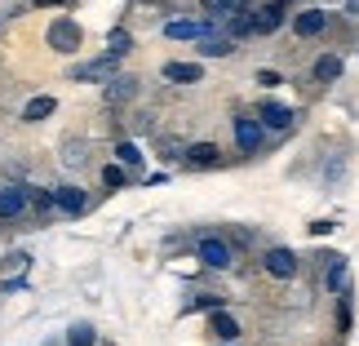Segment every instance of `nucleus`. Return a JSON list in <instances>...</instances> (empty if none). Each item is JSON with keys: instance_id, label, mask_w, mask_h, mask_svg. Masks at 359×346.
I'll list each match as a JSON object with an SVG mask.
<instances>
[{"instance_id": "obj_26", "label": "nucleus", "mask_w": 359, "mask_h": 346, "mask_svg": "<svg viewBox=\"0 0 359 346\" xmlns=\"http://www.w3.org/2000/svg\"><path fill=\"white\" fill-rule=\"evenodd\" d=\"M98 328H93L89 320H76L72 328H67V346H98Z\"/></svg>"}, {"instance_id": "obj_24", "label": "nucleus", "mask_w": 359, "mask_h": 346, "mask_svg": "<svg viewBox=\"0 0 359 346\" xmlns=\"http://www.w3.org/2000/svg\"><path fill=\"white\" fill-rule=\"evenodd\" d=\"M137 178L129 173V169H120V164L111 160V164H102V191H124V187H133Z\"/></svg>"}, {"instance_id": "obj_36", "label": "nucleus", "mask_w": 359, "mask_h": 346, "mask_svg": "<svg viewBox=\"0 0 359 346\" xmlns=\"http://www.w3.org/2000/svg\"><path fill=\"white\" fill-rule=\"evenodd\" d=\"M275 5H284V9H288V5H293V0H275Z\"/></svg>"}, {"instance_id": "obj_5", "label": "nucleus", "mask_w": 359, "mask_h": 346, "mask_svg": "<svg viewBox=\"0 0 359 346\" xmlns=\"http://www.w3.org/2000/svg\"><path fill=\"white\" fill-rule=\"evenodd\" d=\"M45 45L53 53H80V45H85V27H80L76 18H53L49 32H45Z\"/></svg>"}, {"instance_id": "obj_10", "label": "nucleus", "mask_w": 359, "mask_h": 346, "mask_svg": "<svg viewBox=\"0 0 359 346\" xmlns=\"http://www.w3.org/2000/svg\"><path fill=\"white\" fill-rule=\"evenodd\" d=\"M209 36H222L209 18H173V22H164V40H209Z\"/></svg>"}, {"instance_id": "obj_4", "label": "nucleus", "mask_w": 359, "mask_h": 346, "mask_svg": "<svg viewBox=\"0 0 359 346\" xmlns=\"http://www.w3.org/2000/svg\"><path fill=\"white\" fill-rule=\"evenodd\" d=\"M231 133H236L240 156H262V151H266V129L257 124L253 112H240L236 120H231Z\"/></svg>"}, {"instance_id": "obj_18", "label": "nucleus", "mask_w": 359, "mask_h": 346, "mask_svg": "<svg viewBox=\"0 0 359 346\" xmlns=\"http://www.w3.org/2000/svg\"><path fill=\"white\" fill-rule=\"evenodd\" d=\"M111 156H116V164H120V169H129L133 178L142 173V164H147V156H142V147H137L133 138H116V151H111ZM137 182H142V178H137Z\"/></svg>"}, {"instance_id": "obj_2", "label": "nucleus", "mask_w": 359, "mask_h": 346, "mask_svg": "<svg viewBox=\"0 0 359 346\" xmlns=\"http://www.w3.org/2000/svg\"><path fill=\"white\" fill-rule=\"evenodd\" d=\"M262 275L288 284V280H297V275H302V258L288 244H266V248H262Z\"/></svg>"}, {"instance_id": "obj_8", "label": "nucleus", "mask_w": 359, "mask_h": 346, "mask_svg": "<svg viewBox=\"0 0 359 346\" xmlns=\"http://www.w3.org/2000/svg\"><path fill=\"white\" fill-rule=\"evenodd\" d=\"M204 333H209L217 346H240L244 324H240V315H236V311H213L209 320H204Z\"/></svg>"}, {"instance_id": "obj_27", "label": "nucleus", "mask_w": 359, "mask_h": 346, "mask_svg": "<svg viewBox=\"0 0 359 346\" xmlns=\"http://www.w3.org/2000/svg\"><path fill=\"white\" fill-rule=\"evenodd\" d=\"M27 262H32V253H27V248H9V253L0 258V271H5V280H9V275H22Z\"/></svg>"}, {"instance_id": "obj_37", "label": "nucleus", "mask_w": 359, "mask_h": 346, "mask_svg": "<svg viewBox=\"0 0 359 346\" xmlns=\"http://www.w3.org/2000/svg\"><path fill=\"white\" fill-rule=\"evenodd\" d=\"M98 346H116V342H98Z\"/></svg>"}, {"instance_id": "obj_29", "label": "nucleus", "mask_w": 359, "mask_h": 346, "mask_svg": "<svg viewBox=\"0 0 359 346\" xmlns=\"http://www.w3.org/2000/svg\"><path fill=\"white\" fill-rule=\"evenodd\" d=\"M222 240H226L231 248H257V235H253V231H240V227H226Z\"/></svg>"}, {"instance_id": "obj_34", "label": "nucleus", "mask_w": 359, "mask_h": 346, "mask_svg": "<svg viewBox=\"0 0 359 346\" xmlns=\"http://www.w3.org/2000/svg\"><path fill=\"white\" fill-rule=\"evenodd\" d=\"M346 18H359V0H346Z\"/></svg>"}, {"instance_id": "obj_6", "label": "nucleus", "mask_w": 359, "mask_h": 346, "mask_svg": "<svg viewBox=\"0 0 359 346\" xmlns=\"http://www.w3.org/2000/svg\"><path fill=\"white\" fill-rule=\"evenodd\" d=\"M67 76H72V80H89V85H111V80L120 76V58H116V53H98V58H89V62H76Z\"/></svg>"}, {"instance_id": "obj_14", "label": "nucleus", "mask_w": 359, "mask_h": 346, "mask_svg": "<svg viewBox=\"0 0 359 346\" xmlns=\"http://www.w3.org/2000/svg\"><path fill=\"white\" fill-rule=\"evenodd\" d=\"M53 200H58V213L62 218H85L89 213V196H85V187H53Z\"/></svg>"}, {"instance_id": "obj_35", "label": "nucleus", "mask_w": 359, "mask_h": 346, "mask_svg": "<svg viewBox=\"0 0 359 346\" xmlns=\"http://www.w3.org/2000/svg\"><path fill=\"white\" fill-rule=\"evenodd\" d=\"M32 5H40V9H45V5H62V0H32Z\"/></svg>"}, {"instance_id": "obj_28", "label": "nucleus", "mask_w": 359, "mask_h": 346, "mask_svg": "<svg viewBox=\"0 0 359 346\" xmlns=\"http://www.w3.org/2000/svg\"><path fill=\"white\" fill-rule=\"evenodd\" d=\"M129 49H133V36L124 32V27H111V32H107V53H116V58H124Z\"/></svg>"}, {"instance_id": "obj_19", "label": "nucleus", "mask_w": 359, "mask_h": 346, "mask_svg": "<svg viewBox=\"0 0 359 346\" xmlns=\"http://www.w3.org/2000/svg\"><path fill=\"white\" fill-rule=\"evenodd\" d=\"M160 76L169 80V85H204V67L200 62H164Z\"/></svg>"}, {"instance_id": "obj_12", "label": "nucleus", "mask_w": 359, "mask_h": 346, "mask_svg": "<svg viewBox=\"0 0 359 346\" xmlns=\"http://www.w3.org/2000/svg\"><path fill=\"white\" fill-rule=\"evenodd\" d=\"M320 284H324L333 298H341L346 288H355V284H351V262H346V253H333V258H328V267H324V275H320Z\"/></svg>"}, {"instance_id": "obj_13", "label": "nucleus", "mask_w": 359, "mask_h": 346, "mask_svg": "<svg viewBox=\"0 0 359 346\" xmlns=\"http://www.w3.org/2000/svg\"><path fill=\"white\" fill-rule=\"evenodd\" d=\"M280 27H288V9L266 0L262 9H253V36H275Z\"/></svg>"}, {"instance_id": "obj_7", "label": "nucleus", "mask_w": 359, "mask_h": 346, "mask_svg": "<svg viewBox=\"0 0 359 346\" xmlns=\"http://www.w3.org/2000/svg\"><path fill=\"white\" fill-rule=\"evenodd\" d=\"M253 116H257V124L266 133H288L297 124V112L288 102H275V98H262L257 107H253Z\"/></svg>"}, {"instance_id": "obj_3", "label": "nucleus", "mask_w": 359, "mask_h": 346, "mask_svg": "<svg viewBox=\"0 0 359 346\" xmlns=\"http://www.w3.org/2000/svg\"><path fill=\"white\" fill-rule=\"evenodd\" d=\"M0 222H32V187L27 182L0 187Z\"/></svg>"}, {"instance_id": "obj_31", "label": "nucleus", "mask_w": 359, "mask_h": 346, "mask_svg": "<svg viewBox=\"0 0 359 346\" xmlns=\"http://www.w3.org/2000/svg\"><path fill=\"white\" fill-rule=\"evenodd\" d=\"M306 231L315 235V240H324V235H333V231H337V222H333V218H315V222H311Z\"/></svg>"}, {"instance_id": "obj_22", "label": "nucleus", "mask_w": 359, "mask_h": 346, "mask_svg": "<svg viewBox=\"0 0 359 346\" xmlns=\"http://www.w3.org/2000/svg\"><path fill=\"white\" fill-rule=\"evenodd\" d=\"M182 156H187V142H182V138H173V133H160V138H156V160L182 164Z\"/></svg>"}, {"instance_id": "obj_25", "label": "nucleus", "mask_w": 359, "mask_h": 346, "mask_svg": "<svg viewBox=\"0 0 359 346\" xmlns=\"http://www.w3.org/2000/svg\"><path fill=\"white\" fill-rule=\"evenodd\" d=\"M200 58H231L236 53V40H226V36H209V40H200L196 45Z\"/></svg>"}, {"instance_id": "obj_20", "label": "nucleus", "mask_w": 359, "mask_h": 346, "mask_svg": "<svg viewBox=\"0 0 359 346\" xmlns=\"http://www.w3.org/2000/svg\"><path fill=\"white\" fill-rule=\"evenodd\" d=\"M89 156H93L89 138H67L62 142V164L67 169H89Z\"/></svg>"}, {"instance_id": "obj_30", "label": "nucleus", "mask_w": 359, "mask_h": 346, "mask_svg": "<svg viewBox=\"0 0 359 346\" xmlns=\"http://www.w3.org/2000/svg\"><path fill=\"white\" fill-rule=\"evenodd\" d=\"M253 80H257V85H262V89H280V85H284V76H280V72H275V67H262V72H257Z\"/></svg>"}, {"instance_id": "obj_21", "label": "nucleus", "mask_w": 359, "mask_h": 346, "mask_svg": "<svg viewBox=\"0 0 359 346\" xmlns=\"http://www.w3.org/2000/svg\"><path fill=\"white\" fill-rule=\"evenodd\" d=\"M182 311L187 315H196V311H226V293H213V288H204V293H191L187 302H182Z\"/></svg>"}, {"instance_id": "obj_32", "label": "nucleus", "mask_w": 359, "mask_h": 346, "mask_svg": "<svg viewBox=\"0 0 359 346\" xmlns=\"http://www.w3.org/2000/svg\"><path fill=\"white\" fill-rule=\"evenodd\" d=\"M22 288V275H9V280H0V298H13Z\"/></svg>"}, {"instance_id": "obj_15", "label": "nucleus", "mask_w": 359, "mask_h": 346, "mask_svg": "<svg viewBox=\"0 0 359 346\" xmlns=\"http://www.w3.org/2000/svg\"><path fill=\"white\" fill-rule=\"evenodd\" d=\"M137 89H142V80H137V76H116L111 80V85H107L102 89V98H107V107H129L133 98H137Z\"/></svg>"}, {"instance_id": "obj_1", "label": "nucleus", "mask_w": 359, "mask_h": 346, "mask_svg": "<svg viewBox=\"0 0 359 346\" xmlns=\"http://www.w3.org/2000/svg\"><path fill=\"white\" fill-rule=\"evenodd\" d=\"M191 253L204 271H231L236 267V248L222 240V231H200L196 244H191Z\"/></svg>"}, {"instance_id": "obj_23", "label": "nucleus", "mask_w": 359, "mask_h": 346, "mask_svg": "<svg viewBox=\"0 0 359 346\" xmlns=\"http://www.w3.org/2000/svg\"><path fill=\"white\" fill-rule=\"evenodd\" d=\"M222 36H226V40H236V45L253 36V9H244V13H231V18H226V27H222Z\"/></svg>"}, {"instance_id": "obj_33", "label": "nucleus", "mask_w": 359, "mask_h": 346, "mask_svg": "<svg viewBox=\"0 0 359 346\" xmlns=\"http://www.w3.org/2000/svg\"><path fill=\"white\" fill-rule=\"evenodd\" d=\"M217 5H222L226 13H244V9H253V5H248V0H217Z\"/></svg>"}, {"instance_id": "obj_17", "label": "nucleus", "mask_w": 359, "mask_h": 346, "mask_svg": "<svg viewBox=\"0 0 359 346\" xmlns=\"http://www.w3.org/2000/svg\"><path fill=\"white\" fill-rule=\"evenodd\" d=\"M53 112H58V98H53V93H36V98H27V102H22L18 120H22V124H45Z\"/></svg>"}, {"instance_id": "obj_11", "label": "nucleus", "mask_w": 359, "mask_h": 346, "mask_svg": "<svg viewBox=\"0 0 359 346\" xmlns=\"http://www.w3.org/2000/svg\"><path fill=\"white\" fill-rule=\"evenodd\" d=\"M217 164H222V147L217 142H187V156H182L187 173H204V169H217Z\"/></svg>"}, {"instance_id": "obj_9", "label": "nucleus", "mask_w": 359, "mask_h": 346, "mask_svg": "<svg viewBox=\"0 0 359 346\" xmlns=\"http://www.w3.org/2000/svg\"><path fill=\"white\" fill-rule=\"evenodd\" d=\"M288 27H293L297 40H315V36H324L328 27H333V13L320 9V5H315V9H297L293 18H288Z\"/></svg>"}, {"instance_id": "obj_16", "label": "nucleus", "mask_w": 359, "mask_h": 346, "mask_svg": "<svg viewBox=\"0 0 359 346\" xmlns=\"http://www.w3.org/2000/svg\"><path fill=\"white\" fill-rule=\"evenodd\" d=\"M341 72H346V58H341V53H320V58L311 62V80L315 85H333V80H341Z\"/></svg>"}]
</instances>
